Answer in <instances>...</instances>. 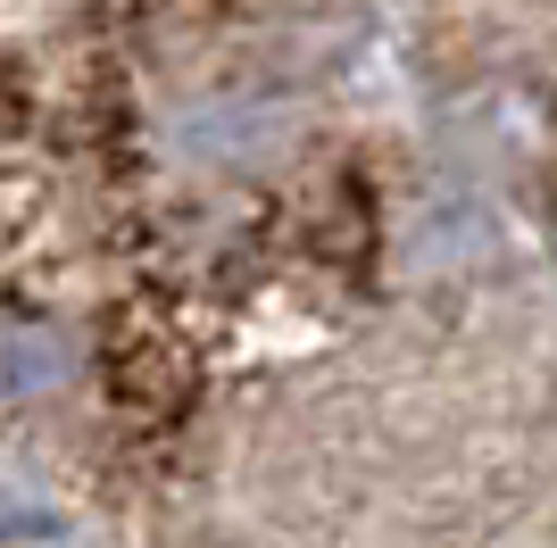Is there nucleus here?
Here are the masks:
<instances>
[{
  "mask_svg": "<svg viewBox=\"0 0 557 548\" xmlns=\"http://www.w3.org/2000/svg\"><path fill=\"white\" fill-rule=\"evenodd\" d=\"M267 134H275V125H267L258 109H233V100H225V109H200V116L184 125V141L200 150V159H250Z\"/></svg>",
  "mask_w": 557,
  "mask_h": 548,
  "instance_id": "f03ea898",
  "label": "nucleus"
},
{
  "mask_svg": "<svg viewBox=\"0 0 557 548\" xmlns=\"http://www.w3.org/2000/svg\"><path fill=\"white\" fill-rule=\"evenodd\" d=\"M75 358L59 333L42 324H0V399H50V390H67Z\"/></svg>",
  "mask_w": 557,
  "mask_h": 548,
  "instance_id": "f257e3e1",
  "label": "nucleus"
}]
</instances>
